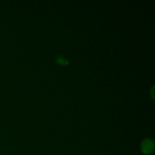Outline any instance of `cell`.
I'll return each mask as SVG.
<instances>
[{
  "instance_id": "1",
  "label": "cell",
  "mask_w": 155,
  "mask_h": 155,
  "mask_svg": "<svg viewBox=\"0 0 155 155\" xmlns=\"http://www.w3.org/2000/svg\"><path fill=\"white\" fill-rule=\"evenodd\" d=\"M141 149L144 154L153 153V152L154 150V142L151 139H148V138L144 139L141 143Z\"/></svg>"
}]
</instances>
